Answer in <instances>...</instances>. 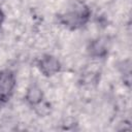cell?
<instances>
[{"mask_svg": "<svg viewBox=\"0 0 132 132\" xmlns=\"http://www.w3.org/2000/svg\"><path fill=\"white\" fill-rule=\"evenodd\" d=\"M91 11L89 7L82 2L72 3L60 16V21L63 25L70 29H77L82 27L89 20Z\"/></svg>", "mask_w": 132, "mask_h": 132, "instance_id": "1", "label": "cell"}, {"mask_svg": "<svg viewBox=\"0 0 132 132\" xmlns=\"http://www.w3.org/2000/svg\"><path fill=\"white\" fill-rule=\"evenodd\" d=\"M15 76L12 71L5 69L0 71V104L6 103L14 90Z\"/></svg>", "mask_w": 132, "mask_h": 132, "instance_id": "2", "label": "cell"}, {"mask_svg": "<svg viewBox=\"0 0 132 132\" xmlns=\"http://www.w3.org/2000/svg\"><path fill=\"white\" fill-rule=\"evenodd\" d=\"M38 67L40 69V71L45 75V76H52L54 74H56L60 68V62L58 61L57 58L53 57V56H44L39 60L38 63Z\"/></svg>", "mask_w": 132, "mask_h": 132, "instance_id": "3", "label": "cell"}, {"mask_svg": "<svg viewBox=\"0 0 132 132\" xmlns=\"http://www.w3.org/2000/svg\"><path fill=\"white\" fill-rule=\"evenodd\" d=\"M26 100L32 104V105H36L38 104L41 100H42V91L39 87L33 85L28 89L27 95H26Z\"/></svg>", "mask_w": 132, "mask_h": 132, "instance_id": "4", "label": "cell"}, {"mask_svg": "<svg viewBox=\"0 0 132 132\" xmlns=\"http://www.w3.org/2000/svg\"><path fill=\"white\" fill-rule=\"evenodd\" d=\"M3 20H4V14H3L2 10L0 9V26H1V24L3 23Z\"/></svg>", "mask_w": 132, "mask_h": 132, "instance_id": "5", "label": "cell"}]
</instances>
